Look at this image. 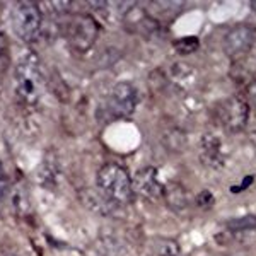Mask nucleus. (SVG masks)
Here are the masks:
<instances>
[{"mask_svg": "<svg viewBox=\"0 0 256 256\" xmlns=\"http://www.w3.org/2000/svg\"><path fill=\"white\" fill-rule=\"evenodd\" d=\"M246 101H251L256 104V80H251L250 84L246 86Z\"/></svg>", "mask_w": 256, "mask_h": 256, "instance_id": "nucleus-18", "label": "nucleus"}, {"mask_svg": "<svg viewBox=\"0 0 256 256\" xmlns=\"http://www.w3.org/2000/svg\"><path fill=\"white\" fill-rule=\"evenodd\" d=\"M98 190L106 198H110L118 207L128 205L134 200V184H132V176L123 166L116 162H108L98 171L96 176Z\"/></svg>", "mask_w": 256, "mask_h": 256, "instance_id": "nucleus-1", "label": "nucleus"}, {"mask_svg": "<svg viewBox=\"0 0 256 256\" xmlns=\"http://www.w3.org/2000/svg\"><path fill=\"white\" fill-rule=\"evenodd\" d=\"M16 94L24 104H36L43 90V76L34 53L22 55L14 70Z\"/></svg>", "mask_w": 256, "mask_h": 256, "instance_id": "nucleus-2", "label": "nucleus"}, {"mask_svg": "<svg viewBox=\"0 0 256 256\" xmlns=\"http://www.w3.org/2000/svg\"><path fill=\"white\" fill-rule=\"evenodd\" d=\"M82 200H84L86 207L96 210V212L102 214V216H111V212L118 207V205L113 204L110 198H106L102 195L99 190H88V192L84 193V198H82Z\"/></svg>", "mask_w": 256, "mask_h": 256, "instance_id": "nucleus-11", "label": "nucleus"}, {"mask_svg": "<svg viewBox=\"0 0 256 256\" xmlns=\"http://www.w3.org/2000/svg\"><path fill=\"white\" fill-rule=\"evenodd\" d=\"M7 193H9V181H7V178H6V180H0V205L6 200Z\"/></svg>", "mask_w": 256, "mask_h": 256, "instance_id": "nucleus-19", "label": "nucleus"}, {"mask_svg": "<svg viewBox=\"0 0 256 256\" xmlns=\"http://www.w3.org/2000/svg\"><path fill=\"white\" fill-rule=\"evenodd\" d=\"M171 77L172 80L178 82V86H184V84H192L196 77V72L192 65L186 64H174L171 67Z\"/></svg>", "mask_w": 256, "mask_h": 256, "instance_id": "nucleus-13", "label": "nucleus"}, {"mask_svg": "<svg viewBox=\"0 0 256 256\" xmlns=\"http://www.w3.org/2000/svg\"><path fill=\"white\" fill-rule=\"evenodd\" d=\"M230 230H251L256 227V217L254 216H248L241 218H232V220L227 224Z\"/></svg>", "mask_w": 256, "mask_h": 256, "instance_id": "nucleus-15", "label": "nucleus"}, {"mask_svg": "<svg viewBox=\"0 0 256 256\" xmlns=\"http://www.w3.org/2000/svg\"><path fill=\"white\" fill-rule=\"evenodd\" d=\"M12 31L22 43H32L38 40L43 28V12L34 2H16L10 9Z\"/></svg>", "mask_w": 256, "mask_h": 256, "instance_id": "nucleus-3", "label": "nucleus"}, {"mask_svg": "<svg viewBox=\"0 0 256 256\" xmlns=\"http://www.w3.org/2000/svg\"><path fill=\"white\" fill-rule=\"evenodd\" d=\"M4 50H6V38H4V34L0 32V55L4 53Z\"/></svg>", "mask_w": 256, "mask_h": 256, "instance_id": "nucleus-20", "label": "nucleus"}, {"mask_svg": "<svg viewBox=\"0 0 256 256\" xmlns=\"http://www.w3.org/2000/svg\"><path fill=\"white\" fill-rule=\"evenodd\" d=\"M68 43L76 52H88L99 36V24L92 16H76L67 26Z\"/></svg>", "mask_w": 256, "mask_h": 256, "instance_id": "nucleus-7", "label": "nucleus"}, {"mask_svg": "<svg viewBox=\"0 0 256 256\" xmlns=\"http://www.w3.org/2000/svg\"><path fill=\"white\" fill-rule=\"evenodd\" d=\"M132 184H134V193L147 200H159L164 192V184H160L158 171L154 168H144L135 172V176L132 178Z\"/></svg>", "mask_w": 256, "mask_h": 256, "instance_id": "nucleus-8", "label": "nucleus"}, {"mask_svg": "<svg viewBox=\"0 0 256 256\" xmlns=\"http://www.w3.org/2000/svg\"><path fill=\"white\" fill-rule=\"evenodd\" d=\"M150 251L156 256H181L180 242L169 238H154L148 242Z\"/></svg>", "mask_w": 256, "mask_h": 256, "instance_id": "nucleus-12", "label": "nucleus"}, {"mask_svg": "<svg viewBox=\"0 0 256 256\" xmlns=\"http://www.w3.org/2000/svg\"><path fill=\"white\" fill-rule=\"evenodd\" d=\"M200 159L207 168L220 169L224 166L222 142L216 134H205L200 140Z\"/></svg>", "mask_w": 256, "mask_h": 256, "instance_id": "nucleus-9", "label": "nucleus"}, {"mask_svg": "<svg viewBox=\"0 0 256 256\" xmlns=\"http://www.w3.org/2000/svg\"><path fill=\"white\" fill-rule=\"evenodd\" d=\"M256 44V28L251 24H236L222 38L224 53L232 62H239Z\"/></svg>", "mask_w": 256, "mask_h": 256, "instance_id": "nucleus-5", "label": "nucleus"}, {"mask_svg": "<svg viewBox=\"0 0 256 256\" xmlns=\"http://www.w3.org/2000/svg\"><path fill=\"white\" fill-rule=\"evenodd\" d=\"M216 120L229 132H239L250 120V102L244 98H227L216 106Z\"/></svg>", "mask_w": 256, "mask_h": 256, "instance_id": "nucleus-4", "label": "nucleus"}, {"mask_svg": "<svg viewBox=\"0 0 256 256\" xmlns=\"http://www.w3.org/2000/svg\"><path fill=\"white\" fill-rule=\"evenodd\" d=\"M138 94L132 82H118L104 102V113L110 118H126L137 108Z\"/></svg>", "mask_w": 256, "mask_h": 256, "instance_id": "nucleus-6", "label": "nucleus"}, {"mask_svg": "<svg viewBox=\"0 0 256 256\" xmlns=\"http://www.w3.org/2000/svg\"><path fill=\"white\" fill-rule=\"evenodd\" d=\"M162 198L166 205L172 212H184L190 207V193L188 190L178 181H169L164 184Z\"/></svg>", "mask_w": 256, "mask_h": 256, "instance_id": "nucleus-10", "label": "nucleus"}, {"mask_svg": "<svg viewBox=\"0 0 256 256\" xmlns=\"http://www.w3.org/2000/svg\"><path fill=\"white\" fill-rule=\"evenodd\" d=\"M239 62H241V65L244 67L246 76L253 77V79L256 80V44L250 50V53H248L244 58L239 60Z\"/></svg>", "mask_w": 256, "mask_h": 256, "instance_id": "nucleus-16", "label": "nucleus"}, {"mask_svg": "<svg viewBox=\"0 0 256 256\" xmlns=\"http://www.w3.org/2000/svg\"><path fill=\"white\" fill-rule=\"evenodd\" d=\"M7 174H6V171H4V166H2V160H0V180H6Z\"/></svg>", "mask_w": 256, "mask_h": 256, "instance_id": "nucleus-21", "label": "nucleus"}, {"mask_svg": "<svg viewBox=\"0 0 256 256\" xmlns=\"http://www.w3.org/2000/svg\"><path fill=\"white\" fill-rule=\"evenodd\" d=\"M212 204H214V196H212V193L208 192V190H204V192H200L198 193V196H196V205L198 207H204V208H208V207H212Z\"/></svg>", "mask_w": 256, "mask_h": 256, "instance_id": "nucleus-17", "label": "nucleus"}, {"mask_svg": "<svg viewBox=\"0 0 256 256\" xmlns=\"http://www.w3.org/2000/svg\"><path fill=\"white\" fill-rule=\"evenodd\" d=\"M172 48L176 50L180 55L186 56L190 53H193L198 48V38L195 36H186V38H181L172 43Z\"/></svg>", "mask_w": 256, "mask_h": 256, "instance_id": "nucleus-14", "label": "nucleus"}]
</instances>
